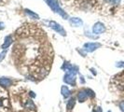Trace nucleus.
I'll return each instance as SVG.
<instances>
[{
  "label": "nucleus",
  "mask_w": 124,
  "mask_h": 112,
  "mask_svg": "<svg viewBox=\"0 0 124 112\" xmlns=\"http://www.w3.org/2000/svg\"><path fill=\"white\" fill-rule=\"evenodd\" d=\"M46 2H47V4L49 5V7L52 9L54 12L60 14L64 19H68L67 13L63 9H61V7L58 4L57 0H46Z\"/></svg>",
  "instance_id": "f257e3e1"
},
{
  "label": "nucleus",
  "mask_w": 124,
  "mask_h": 112,
  "mask_svg": "<svg viewBox=\"0 0 124 112\" xmlns=\"http://www.w3.org/2000/svg\"><path fill=\"white\" fill-rule=\"evenodd\" d=\"M49 27L51 28V29H53L55 32L59 33L60 35H62V36H64V37L66 36V32H65V30L63 28V26H62L61 24L57 23L56 22L50 21V22H49Z\"/></svg>",
  "instance_id": "f03ea898"
},
{
  "label": "nucleus",
  "mask_w": 124,
  "mask_h": 112,
  "mask_svg": "<svg viewBox=\"0 0 124 112\" xmlns=\"http://www.w3.org/2000/svg\"><path fill=\"white\" fill-rule=\"evenodd\" d=\"M62 69H64L65 71H66V73H69V74L75 75L76 76L78 72V67L76 65H70L68 63H65L64 65L62 66Z\"/></svg>",
  "instance_id": "7ed1b4c3"
},
{
  "label": "nucleus",
  "mask_w": 124,
  "mask_h": 112,
  "mask_svg": "<svg viewBox=\"0 0 124 112\" xmlns=\"http://www.w3.org/2000/svg\"><path fill=\"white\" fill-rule=\"evenodd\" d=\"M101 47V44L98 43V42H88V43H85L84 46H83V50L86 51V52H92L94 51L95 50L99 49Z\"/></svg>",
  "instance_id": "20e7f679"
},
{
  "label": "nucleus",
  "mask_w": 124,
  "mask_h": 112,
  "mask_svg": "<svg viewBox=\"0 0 124 112\" xmlns=\"http://www.w3.org/2000/svg\"><path fill=\"white\" fill-rule=\"evenodd\" d=\"M105 31V26L104 23H102V22H96L95 24L93 25V27H92V32H93V34L94 35H100V34H102V33H104Z\"/></svg>",
  "instance_id": "39448f33"
},
{
  "label": "nucleus",
  "mask_w": 124,
  "mask_h": 112,
  "mask_svg": "<svg viewBox=\"0 0 124 112\" xmlns=\"http://www.w3.org/2000/svg\"><path fill=\"white\" fill-rule=\"evenodd\" d=\"M64 81L66 84L71 85V86H76V76L66 73L64 77Z\"/></svg>",
  "instance_id": "423d86ee"
},
{
  "label": "nucleus",
  "mask_w": 124,
  "mask_h": 112,
  "mask_svg": "<svg viewBox=\"0 0 124 112\" xmlns=\"http://www.w3.org/2000/svg\"><path fill=\"white\" fill-rule=\"evenodd\" d=\"M4 93L3 90L0 89V109H3V108H7L8 107V98H7V95L6 94H2Z\"/></svg>",
  "instance_id": "0eeeda50"
},
{
  "label": "nucleus",
  "mask_w": 124,
  "mask_h": 112,
  "mask_svg": "<svg viewBox=\"0 0 124 112\" xmlns=\"http://www.w3.org/2000/svg\"><path fill=\"white\" fill-rule=\"evenodd\" d=\"M12 83H13V80L10 78H6V77L0 78V87L8 88V87H10Z\"/></svg>",
  "instance_id": "6e6552de"
},
{
  "label": "nucleus",
  "mask_w": 124,
  "mask_h": 112,
  "mask_svg": "<svg viewBox=\"0 0 124 112\" xmlns=\"http://www.w3.org/2000/svg\"><path fill=\"white\" fill-rule=\"evenodd\" d=\"M69 23H70L72 26H75V27H79V26H82L83 22H82V20H81V19L76 18V17H73V18L69 19Z\"/></svg>",
  "instance_id": "1a4fd4ad"
},
{
  "label": "nucleus",
  "mask_w": 124,
  "mask_h": 112,
  "mask_svg": "<svg viewBox=\"0 0 124 112\" xmlns=\"http://www.w3.org/2000/svg\"><path fill=\"white\" fill-rule=\"evenodd\" d=\"M87 99H88V95H87L86 90H81L79 91L77 93V100L79 103H83L85 102Z\"/></svg>",
  "instance_id": "9d476101"
},
{
  "label": "nucleus",
  "mask_w": 124,
  "mask_h": 112,
  "mask_svg": "<svg viewBox=\"0 0 124 112\" xmlns=\"http://www.w3.org/2000/svg\"><path fill=\"white\" fill-rule=\"evenodd\" d=\"M61 93L63 94V96L66 99L68 98L69 96H70V94H71V92H70V90H69V88L65 86V85H63L62 86V88H61Z\"/></svg>",
  "instance_id": "9b49d317"
},
{
  "label": "nucleus",
  "mask_w": 124,
  "mask_h": 112,
  "mask_svg": "<svg viewBox=\"0 0 124 112\" xmlns=\"http://www.w3.org/2000/svg\"><path fill=\"white\" fill-rule=\"evenodd\" d=\"M12 41H13V39H12V37H11V36L6 37H5V41H4L3 45H2V49H3V50L8 49V48L10 46V44L12 43Z\"/></svg>",
  "instance_id": "f8f14e48"
},
{
  "label": "nucleus",
  "mask_w": 124,
  "mask_h": 112,
  "mask_svg": "<svg viewBox=\"0 0 124 112\" xmlns=\"http://www.w3.org/2000/svg\"><path fill=\"white\" fill-rule=\"evenodd\" d=\"M75 105H76V98H75V97H71L66 103L67 110H72V109L74 108Z\"/></svg>",
  "instance_id": "ddd939ff"
},
{
  "label": "nucleus",
  "mask_w": 124,
  "mask_h": 112,
  "mask_svg": "<svg viewBox=\"0 0 124 112\" xmlns=\"http://www.w3.org/2000/svg\"><path fill=\"white\" fill-rule=\"evenodd\" d=\"M24 11H25V13H26L31 19H34V20H38V19H39V16H38L37 13H35L34 11H32V10H30V9H25Z\"/></svg>",
  "instance_id": "4468645a"
},
{
  "label": "nucleus",
  "mask_w": 124,
  "mask_h": 112,
  "mask_svg": "<svg viewBox=\"0 0 124 112\" xmlns=\"http://www.w3.org/2000/svg\"><path fill=\"white\" fill-rule=\"evenodd\" d=\"M25 107L26 108H30L32 110H36V106H35V104H34V102L32 100H27L26 101V103H25Z\"/></svg>",
  "instance_id": "2eb2a0df"
},
{
  "label": "nucleus",
  "mask_w": 124,
  "mask_h": 112,
  "mask_svg": "<svg viewBox=\"0 0 124 112\" xmlns=\"http://www.w3.org/2000/svg\"><path fill=\"white\" fill-rule=\"evenodd\" d=\"M85 90H86L88 97H91V98H94L95 97V93H94V92L92 90H91V89H85Z\"/></svg>",
  "instance_id": "dca6fc26"
},
{
  "label": "nucleus",
  "mask_w": 124,
  "mask_h": 112,
  "mask_svg": "<svg viewBox=\"0 0 124 112\" xmlns=\"http://www.w3.org/2000/svg\"><path fill=\"white\" fill-rule=\"evenodd\" d=\"M119 109L122 112H124V101H121L119 104Z\"/></svg>",
  "instance_id": "f3484780"
},
{
  "label": "nucleus",
  "mask_w": 124,
  "mask_h": 112,
  "mask_svg": "<svg viewBox=\"0 0 124 112\" xmlns=\"http://www.w3.org/2000/svg\"><path fill=\"white\" fill-rule=\"evenodd\" d=\"M105 1L108 3H112V4H119V0H105Z\"/></svg>",
  "instance_id": "a211bd4d"
},
{
  "label": "nucleus",
  "mask_w": 124,
  "mask_h": 112,
  "mask_svg": "<svg viewBox=\"0 0 124 112\" xmlns=\"http://www.w3.org/2000/svg\"><path fill=\"white\" fill-rule=\"evenodd\" d=\"M5 55H6V52H5V51H3L2 53H0V62H2V61L4 60Z\"/></svg>",
  "instance_id": "6ab92c4d"
},
{
  "label": "nucleus",
  "mask_w": 124,
  "mask_h": 112,
  "mask_svg": "<svg viewBox=\"0 0 124 112\" xmlns=\"http://www.w3.org/2000/svg\"><path fill=\"white\" fill-rule=\"evenodd\" d=\"M117 66L118 67H124V62H119L117 64Z\"/></svg>",
  "instance_id": "aec40b11"
},
{
  "label": "nucleus",
  "mask_w": 124,
  "mask_h": 112,
  "mask_svg": "<svg viewBox=\"0 0 124 112\" xmlns=\"http://www.w3.org/2000/svg\"><path fill=\"white\" fill-rule=\"evenodd\" d=\"M29 95H30L32 98H35V97L37 96V95L35 94V93H34V92H32V91H30V92H29Z\"/></svg>",
  "instance_id": "412c9836"
},
{
  "label": "nucleus",
  "mask_w": 124,
  "mask_h": 112,
  "mask_svg": "<svg viewBox=\"0 0 124 112\" xmlns=\"http://www.w3.org/2000/svg\"><path fill=\"white\" fill-rule=\"evenodd\" d=\"M80 82H81V83H82V84H84V83H85V80H84V78H83L82 76L80 77Z\"/></svg>",
  "instance_id": "4be33fe9"
},
{
  "label": "nucleus",
  "mask_w": 124,
  "mask_h": 112,
  "mask_svg": "<svg viewBox=\"0 0 124 112\" xmlns=\"http://www.w3.org/2000/svg\"><path fill=\"white\" fill-rule=\"evenodd\" d=\"M3 28H4V23L0 22V29H3Z\"/></svg>",
  "instance_id": "5701e85b"
},
{
  "label": "nucleus",
  "mask_w": 124,
  "mask_h": 112,
  "mask_svg": "<svg viewBox=\"0 0 124 112\" xmlns=\"http://www.w3.org/2000/svg\"><path fill=\"white\" fill-rule=\"evenodd\" d=\"M98 112H102V108H101V107H99V110H98Z\"/></svg>",
  "instance_id": "b1692460"
},
{
  "label": "nucleus",
  "mask_w": 124,
  "mask_h": 112,
  "mask_svg": "<svg viewBox=\"0 0 124 112\" xmlns=\"http://www.w3.org/2000/svg\"><path fill=\"white\" fill-rule=\"evenodd\" d=\"M107 112H111V111H110V110H108V111H107Z\"/></svg>",
  "instance_id": "393cba45"
}]
</instances>
